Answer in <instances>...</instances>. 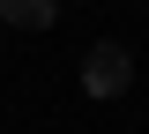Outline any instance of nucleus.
<instances>
[{"label": "nucleus", "mask_w": 149, "mask_h": 134, "mask_svg": "<svg viewBox=\"0 0 149 134\" xmlns=\"http://www.w3.org/2000/svg\"><path fill=\"white\" fill-rule=\"evenodd\" d=\"M127 82H134V52H127V45H90L82 90H90V97H127Z\"/></svg>", "instance_id": "f257e3e1"}, {"label": "nucleus", "mask_w": 149, "mask_h": 134, "mask_svg": "<svg viewBox=\"0 0 149 134\" xmlns=\"http://www.w3.org/2000/svg\"><path fill=\"white\" fill-rule=\"evenodd\" d=\"M0 15L15 22V30H45V22L60 15V0H0Z\"/></svg>", "instance_id": "f03ea898"}]
</instances>
